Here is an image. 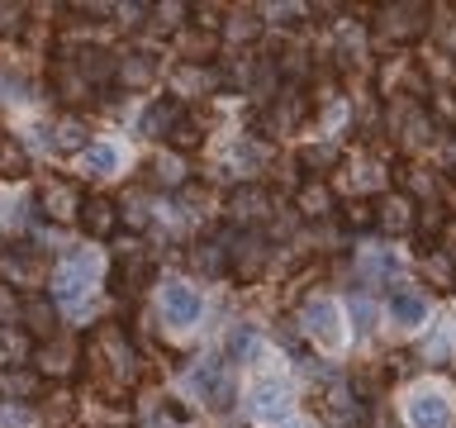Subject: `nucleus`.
<instances>
[{
    "mask_svg": "<svg viewBox=\"0 0 456 428\" xmlns=\"http://www.w3.org/2000/svg\"><path fill=\"white\" fill-rule=\"evenodd\" d=\"M86 376H91L105 395H119L124 385H134L138 352L128 348V338H124L119 324H105V328H95V333H91V342H86Z\"/></svg>",
    "mask_w": 456,
    "mask_h": 428,
    "instance_id": "1",
    "label": "nucleus"
},
{
    "mask_svg": "<svg viewBox=\"0 0 456 428\" xmlns=\"http://www.w3.org/2000/svg\"><path fill=\"white\" fill-rule=\"evenodd\" d=\"M376 29L390 43H413L428 29V5L423 0H390V5L376 10Z\"/></svg>",
    "mask_w": 456,
    "mask_h": 428,
    "instance_id": "2",
    "label": "nucleus"
},
{
    "mask_svg": "<svg viewBox=\"0 0 456 428\" xmlns=\"http://www.w3.org/2000/svg\"><path fill=\"white\" fill-rule=\"evenodd\" d=\"M314 414L328 424V428H356L362 424V399H356V391L347 381H333V385H323L319 395H314Z\"/></svg>",
    "mask_w": 456,
    "mask_h": 428,
    "instance_id": "3",
    "label": "nucleus"
},
{
    "mask_svg": "<svg viewBox=\"0 0 456 428\" xmlns=\"http://www.w3.org/2000/svg\"><path fill=\"white\" fill-rule=\"evenodd\" d=\"M266 262H271V243H266L262 234H238V238H228V271H233V281H242V285L262 281Z\"/></svg>",
    "mask_w": 456,
    "mask_h": 428,
    "instance_id": "4",
    "label": "nucleus"
},
{
    "mask_svg": "<svg viewBox=\"0 0 456 428\" xmlns=\"http://www.w3.org/2000/svg\"><path fill=\"white\" fill-rule=\"evenodd\" d=\"M100 281V262H95V252H67L62 262H57L53 271V291L62 295V300H81V295H91V285Z\"/></svg>",
    "mask_w": 456,
    "mask_h": 428,
    "instance_id": "5",
    "label": "nucleus"
},
{
    "mask_svg": "<svg viewBox=\"0 0 456 428\" xmlns=\"http://www.w3.org/2000/svg\"><path fill=\"white\" fill-rule=\"evenodd\" d=\"M38 210L48 214L53 224L81 219V191H77V181H67V177H43V185H38Z\"/></svg>",
    "mask_w": 456,
    "mask_h": 428,
    "instance_id": "6",
    "label": "nucleus"
},
{
    "mask_svg": "<svg viewBox=\"0 0 456 428\" xmlns=\"http://www.w3.org/2000/svg\"><path fill=\"white\" fill-rule=\"evenodd\" d=\"M191 391L205 399L209 409H228V405H233V376H228L224 362H200L191 371Z\"/></svg>",
    "mask_w": 456,
    "mask_h": 428,
    "instance_id": "7",
    "label": "nucleus"
},
{
    "mask_svg": "<svg viewBox=\"0 0 456 428\" xmlns=\"http://www.w3.org/2000/svg\"><path fill=\"white\" fill-rule=\"evenodd\" d=\"M34 362L43 366V376H71V371L81 366V342L77 338H43L38 342V352H34Z\"/></svg>",
    "mask_w": 456,
    "mask_h": 428,
    "instance_id": "8",
    "label": "nucleus"
},
{
    "mask_svg": "<svg viewBox=\"0 0 456 428\" xmlns=\"http://www.w3.org/2000/svg\"><path fill=\"white\" fill-rule=\"evenodd\" d=\"M299 319H305V333L314 338V342H323V348H338L342 342V314H338V305L333 300H309L305 309H299Z\"/></svg>",
    "mask_w": 456,
    "mask_h": 428,
    "instance_id": "9",
    "label": "nucleus"
},
{
    "mask_svg": "<svg viewBox=\"0 0 456 428\" xmlns=\"http://www.w3.org/2000/svg\"><path fill=\"white\" fill-rule=\"evenodd\" d=\"M413 224H419V205H413V195H404V191L380 195V205H376V228H385V234H409Z\"/></svg>",
    "mask_w": 456,
    "mask_h": 428,
    "instance_id": "10",
    "label": "nucleus"
},
{
    "mask_svg": "<svg viewBox=\"0 0 456 428\" xmlns=\"http://www.w3.org/2000/svg\"><path fill=\"white\" fill-rule=\"evenodd\" d=\"M81 228L91 238H110L114 228H119V205H114L110 195H86L81 200Z\"/></svg>",
    "mask_w": 456,
    "mask_h": 428,
    "instance_id": "11",
    "label": "nucleus"
},
{
    "mask_svg": "<svg viewBox=\"0 0 456 428\" xmlns=\"http://www.w3.org/2000/svg\"><path fill=\"white\" fill-rule=\"evenodd\" d=\"M228 210H233V219L238 224H262V219H271V191L266 185H238L233 191V200H228Z\"/></svg>",
    "mask_w": 456,
    "mask_h": 428,
    "instance_id": "12",
    "label": "nucleus"
},
{
    "mask_svg": "<svg viewBox=\"0 0 456 428\" xmlns=\"http://www.w3.org/2000/svg\"><path fill=\"white\" fill-rule=\"evenodd\" d=\"M162 314H167L171 324H195V319H200V295H195V285L167 281V285H162Z\"/></svg>",
    "mask_w": 456,
    "mask_h": 428,
    "instance_id": "13",
    "label": "nucleus"
},
{
    "mask_svg": "<svg viewBox=\"0 0 456 428\" xmlns=\"http://www.w3.org/2000/svg\"><path fill=\"white\" fill-rule=\"evenodd\" d=\"M409 424L413 428H452V405L437 391H423L409 399Z\"/></svg>",
    "mask_w": 456,
    "mask_h": 428,
    "instance_id": "14",
    "label": "nucleus"
},
{
    "mask_svg": "<svg viewBox=\"0 0 456 428\" xmlns=\"http://www.w3.org/2000/svg\"><path fill=\"white\" fill-rule=\"evenodd\" d=\"M390 119H395V128H399L404 143H423L428 134H433V114H423L419 100H395Z\"/></svg>",
    "mask_w": 456,
    "mask_h": 428,
    "instance_id": "15",
    "label": "nucleus"
},
{
    "mask_svg": "<svg viewBox=\"0 0 456 428\" xmlns=\"http://www.w3.org/2000/svg\"><path fill=\"white\" fill-rule=\"evenodd\" d=\"M20 328H24V333H34L38 342H43V338H53V328H57V309H53V300H43L38 291H24Z\"/></svg>",
    "mask_w": 456,
    "mask_h": 428,
    "instance_id": "16",
    "label": "nucleus"
},
{
    "mask_svg": "<svg viewBox=\"0 0 456 428\" xmlns=\"http://www.w3.org/2000/svg\"><path fill=\"white\" fill-rule=\"evenodd\" d=\"M114 81H119L124 91H148V86L157 81V62L148 53H124L119 67H114Z\"/></svg>",
    "mask_w": 456,
    "mask_h": 428,
    "instance_id": "17",
    "label": "nucleus"
},
{
    "mask_svg": "<svg viewBox=\"0 0 456 428\" xmlns=\"http://www.w3.org/2000/svg\"><path fill=\"white\" fill-rule=\"evenodd\" d=\"M71 67L81 71L86 86H105V81H114V67H119V57L105 53V48H81L77 57H71Z\"/></svg>",
    "mask_w": 456,
    "mask_h": 428,
    "instance_id": "18",
    "label": "nucleus"
},
{
    "mask_svg": "<svg viewBox=\"0 0 456 428\" xmlns=\"http://www.w3.org/2000/svg\"><path fill=\"white\" fill-rule=\"evenodd\" d=\"M176 53L185 57V67H209V57L219 53V38H214L209 29H181Z\"/></svg>",
    "mask_w": 456,
    "mask_h": 428,
    "instance_id": "19",
    "label": "nucleus"
},
{
    "mask_svg": "<svg viewBox=\"0 0 456 428\" xmlns=\"http://www.w3.org/2000/svg\"><path fill=\"white\" fill-rule=\"evenodd\" d=\"M390 314L399 324H423V314H428V300L419 285H409V281H395V291H390Z\"/></svg>",
    "mask_w": 456,
    "mask_h": 428,
    "instance_id": "20",
    "label": "nucleus"
},
{
    "mask_svg": "<svg viewBox=\"0 0 456 428\" xmlns=\"http://www.w3.org/2000/svg\"><path fill=\"white\" fill-rule=\"evenodd\" d=\"M0 395H5V399H34V395H43V371H34V366L0 371Z\"/></svg>",
    "mask_w": 456,
    "mask_h": 428,
    "instance_id": "21",
    "label": "nucleus"
},
{
    "mask_svg": "<svg viewBox=\"0 0 456 428\" xmlns=\"http://www.w3.org/2000/svg\"><path fill=\"white\" fill-rule=\"evenodd\" d=\"M295 210H299V219H328L333 214V191L323 181H305L295 191Z\"/></svg>",
    "mask_w": 456,
    "mask_h": 428,
    "instance_id": "22",
    "label": "nucleus"
},
{
    "mask_svg": "<svg viewBox=\"0 0 456 428\" xmlns=\"http://www.w3.org/2000/svg\"><path fill=\"white\" fill-rule=\"evenodd\" d=\"M43 428H81V409H77V395L57 391L43 399Z\"/></svg>",
    "mask_w": 456,
    "mask_h": 428,
    "instance_id": "23",
    "label": "nucleus"
},
{
    "mask_svg": "<svg viewBox=\"0 0 456 428\" xmlns=\"http://www.w3.org/2000/svg\"><path fill=\"white\" fill-rule=\"evenodd\" d=\"M176 124H181V105H176V100H157V105L142 114V134H152V138H171V134H176Z\"/></svg>",
    "mask_w": 456,
    "mask_h": 428,
    "instance_id": "24",
    "label": "nucleus"
},
{
    "mask_svg": "<svg viewBox=\"0 0 456 428\" xmlns=\"http://www.w3.org/2000/svg\"><path fill=\"white\" fill-rule=\"evenodd\" d=\"M148 181L162 185V191H176V185H185V162L176 152H157L148 162Z\"/></svg>",
    "mask_w": 456,
    "mask_h": 428,
    "instance_id": "25",
    "label": "nucleus"
},
{
    "mask_svg": "<svg viewBox=\"0 0 456 428\" xmlns=\"http://www.w3.org/2000/svg\"><path fill=\"white\" fill-rule=\"evenodd\" d=\"M38 271H43V262H38L34 252H28V243H20V248L5 252V276H10L14 285H34Z\"/></svg>",
    "mask_w": 456,
    "mask_h": 428,
    "instance_id": "26",
    "label": "nucleus"
},
{
    "mask_svg": "<svg viewBox=\"0 0 456 428\" xmlns=\"http://www.w3.org/2000/svg\"><path fill=\"white\" fill-rule=\"evenodd\" d=\"M171 86H176V95H209L214 86H219V77H214L209 67H176V77H171Z\"/></svg>",
    "mask_w": 456,
    "mask_h": 428,
    "instance_id": "27",
    "label": "nucleus"
},
{
    "mask_svg": "<svg viewBox=\"0 0 456 428\" xmlns=\"http://www.w3.org/2000/svg\"><path fill=\"white\" fill-rule=\"evenodd\" d=\"M191 267H195V271H205V276L224 271V267H228V238H205V243H195Z\"/></svg>",
    "mask_w": 456,
    "mask_h": 428,
    "instance_id": "28",
    "label": "nucleus"
},
{
    "mask_svg": "<svg viewBox=\"0 0 456 428\" xmlns=\"http://www.w3.org/2000/svg\"><path fill=\"white\" fill-rule=\"evenodd\" d=\"M276 100V114H271V128H295L299 124V114H305V95H299V86H285L281 95H271Z\"/></svg>",
    "mask_w": 456,
    "mask_h": 428,
    "instance_id": "29",
    "label": "nucleus"
},
{
    "mask_svg": "<svg viewBox=\"0 0 456 428\" xmlns=\"http://www.w3.org/2000/svg\"><path fill=\"white\" fill-rule=\"evenodd\" d=\"M423 276L433 281L437 291H456V262H452V252H442V248L423 252Z\"/></svg>",
    "mask_w": 456,
    "mask_h": 428,
    "instance_id": "30",
    "label": "nucleus"
},
{
    "mask_svg": "<svg viewBox=\"0 0 456 428\" xmlns=\"http://www.w3.org/2000/svg\"><path fill=\"white\" fill-rule=\"evenodd\" d=\"M148 281H152V262H148L142 252H128L124 267H119V291H124V295H138Z\"/></svg>",
    "mask_w": 456,
    "mask_h": 428,
    "instance_id": "31",
    "label": "nucleus"
},
{
    "mask_svg": "<svg viewBox=\"0 0 456 428\" xmlns=\"http://www.w3.org/2000/svg\"><path fill=\"white\" fill-rule=\"evenodd\" d=\"M53 143L62 152H86L91 148V143H86V124L77 119V114H62V119L53 124Z\"/></svg>",
    "mask_w": 456,
    "mask_h": 428,
    "instance_id": "32",
    "label": "nucleus"
},
{
    "mask_svg": "<svg viewBox=\"0 0 456 428\" xmlns=\"http://www.w3.org/2000/svg\"><path fill=\"white\" fill-rule=\"evenodd\" d=\"M0 177H5V181L28 177V152H24L20 138H0Z\"/></svg>",
    "mask_w": 456,
    "mask_h": 428,
    "instance_id": "33",
    "label": "nucleus"
},
{
    "mask_svg": "<svg viewBox=\"0 0 456 428\" xmlns=\"http://www.w3.org/2000/svg\"><path fill=\"white\" fill-rule=\"evenodd\" d=\"M228 43H252L256 34H262V20H256L252 10H228Z\"/></svg>",
    "mask_w": 456,
    "mask_h": 428,
    "instance_id": "34",
    "label": "nucleus"
},
{
    "mask_svg": "<svg viewBox=\"0 0 456 428\" xmlns=\"http://www.w3.org/2000/svg\"><path fill=\"white\" fill-rule=\"evenodd\" d=\"M285 391L281 385H262V391H256V399H252V414L256 419H285Z\"/></svg>",
    "mask_w": 456,
    "mask_h": 428,
    "instance_id": "35",
    "label": "nucleus"
},
{
    "mask_svg": "<svg viewBox=\"0 0 456 428\" xmlns=\"http://www.w3.org/2000/svg\"><path fill=\"white\" fill-rule=\"evenodd\" d=\"M114 162H119L114 148H100V143H91V148L81 152V171H86V177H110Z\"/></svg>",
    "mask_w": 456,
    "mask_h": 428,
    "instance_id": "36",
    "label": "nucleus"
},
{
    "mask_svg": "<svg viewBox=\"0 0 456 428\" xmlns=\"http://www.w3.org/2000/svg\"><path fill=\"white\" fill-rule=\"evenodd\" d=\"M338 148H333V143H314V148H305V152H299V167H309V171H323V167H333L338 162Z\"/></svg>",
    "mask_w": 456,
    "mask_h": 428,
    "instance_id": "37",
    "label": "nucleus"
},
{
    "mask_svg": "<svg viewBox=\"0 0 456 428\" xmlns=\"http://www.w3.org/2000/svg\"><path fill=\"white\" fill-rule=\"evenodd\" d=\"M57 91H62V100H81L86 91H91V86H86V81H81V71L67 62L62 71H57Z\"/></svg>",
    "mask_w": 456,
    "mask_h": 428,
    "instance_id": "38",
    "label": "nucleus"
},
{
    "mask_svg": "<svg viewBox=\"0 0 456 428\" xmlns=\"http://www.w3.org/2000/svg\"><path fill=\"white\" fill-rule=\"evenodd\" d=\"M252 348H256V333H252L248 324H238L233 333H228V357H233V362H242V357H248Z\"/></svg>",
    "mask_w": 456,
    "mask_h": 428,
    "instance_id": "39",
    "label": "nucleus"
},
{
    "mask_svg": "<svg viewBox=\"0 0 456 428\" xmlns=\"http://www.w3.org/2000/svg\"><path fill=\"white\" fill-rule=\"evenodd\" d=\"M390 267H395V257L385 252V248H370V252L362 257V276H366V281H376V276H385V271H390Z\"/></svg>",
    "mask_w": 456,
    "mask_h": 428,
    "instance_id": "40",
    "label": "nucleus"
},
{
    "mask_svg": "<svg viewBox=\"0 0 456 428\" xmlns=\"http://www.w3.org/2000/svg\"><path fill=\"white\" fill-rule=\"evenodd\" d=\"M20 314H24V295H14V291H0V324L20 328Z\"/></svg>",
    "mask_w": 456,
    "mask_h": 428,
    "instance_id": "41",
    "label": "nucleus"
},
{
    "mask_svg": "<svg viewBox=\"0 0 456 428\" xmlns=\"http://www.w3.org/2000/svg\"><path fill=\"white\" fill-rule=\"evenodd\" d=\"M342 219H347L352 228H370V224H376V205H366V200H352V205L342 210Z\"/></svg>",
    "mask_w": 456,
    "mask_h": 428,
    "instance_id": "42",
    "label": "nucleus"
},
{
    "mask_svg": "<svg viewBox=\"0 0 456 428\" xmlns=\"http://www.w3.org/2000/svg\"><path fill=\"white\" fill-rule=\"evenodd\" d=\"M200 138H205V128L181 114V124H176V134H171V143H176V148H200Z\"/></svg>",
    "mask_w": 456,
    "mask_h": 428,
    "instance_id": "43",
    "label": "nucleus"
},
{
    "mask_svg": "<svg viewBox=\"0 0 456 428\" xmlns=\"http://www.w3.org/2000/svg\"><path fill=\"white\" fill-rule=\"evenodd\" d=\"M24 29V5H0V34H20Z\"/></svg>",
    "mask_w": 456,
    "mask_h": 428,
    "instance_id": "44",
    "label": "nucleus"
},
{
    "mask_svg": "<svg viewBox=\"0 0 456 428\" xmlns=\"http://www.w3.org/2000/svg\"><path fill=\"white\" fill-rule=\"evenodd\" d=\"M433 110H437L447 124H456V91H433Z\"/></svg>",
    "mask_w": 456,
    "mask_h": 428,
    "instance_id": "45",
    "label": "nucleus"
},
{
    "mask_svg": "<svg viewBox=\"0 0 456 428\" xmlns=\"http://www.w3.org/2000/svg\"><path fill=\"white\" fill-rule=\"evenodd\" d=\"M152 14H162V20H157V24H167V29H171V24H176L181 14H185V5H176V0H162V5H157Z\"/></svg>",
    "mask_w": 456,
    "mask_h": 428,
    "instance_id": "46",
    "label": "nucleus"
},
{
    "mask_svg": "<svg viewBox=\"0 0 456 428\" xmlns=\"http://www.w3.org/2000/svg\"><path fill=\"white\" fill-rule=\"evenodd\" d=\"M352 314H356V328H370V314H376V309H370L366 295H352Z\"/></svg>",
    "mask_w": 456,
    "mask_h": 428,
    "instance_id": "47",
    "label": "nucleus"
}]
</instances>
